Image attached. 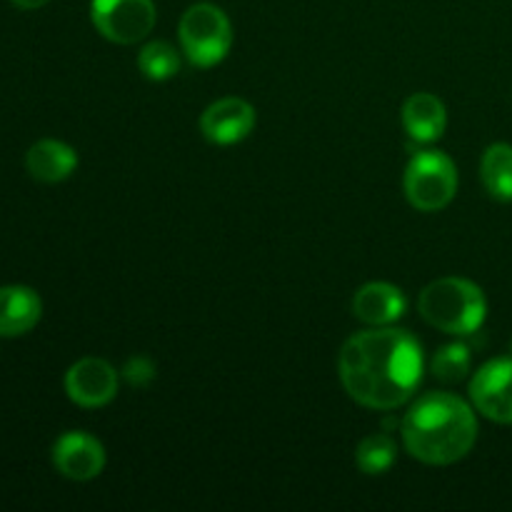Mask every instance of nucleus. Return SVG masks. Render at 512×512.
<instances>
[{"mask_svg":"<svg viewBox=\"0 0 512 512\" xmlns=\"http://www.w3.org/2000/svg\"><path fill=\"white\" fill-rule=\"evenodd\" d=\"M423 373V345L393 325L350 335L338 358L345 393L363 408L383 413L403 408L423 383Z\"/></svg>","mask_w":512,"mask_h":512,"instance_id":"f257e3e1","label":"nucleus"},{"mask_svg":"<svg viewBox=\"0 0 512 512\" xmlns=\"http://www.w3.org/2000/svg\"><path fill=\"white\" fill-rule=\"evenodd\" d=\"M410 458L425 465L460 463L478 443V418L473 405L453 393H428L415 400L400 423Z\"/></svg>","mask_w":512,"mask_h":512,"instance_id":"f03ea898","label":"nucleus"},{"mask_svg":"<svg viewBox=\"0 0 512 512\" xmlns=\"http://www.w3.org/2000/svg\"><path fill=\"white\" fill-rule=\"evenodd\" d=\"M418 310L430 328L455 338H468L483 328L488 318V298L473 280L448 275L425 285Z\"/></svg>","mask_w":512,"mask_h":512,"instance_id":"7ed1b4c3","label":"nucleus"},{"mask_svg":"<svg viewBox=\"0 0 512 512\" xmlns=\"http://www.w3.org/2000/svg\"><path fill=\"white\" fill-rule=\"evenodd\" d=\"M180 48L195 68H215L233 48V25L223 8L195 3L183 13L178 25Z\"/></svg>","mask_w":512,"mask_h":512,"instance_id":"20e7f679","label":"nucleus"},{"mask_svg":"<svg viewBox=\"0 0 512 512\" xmlns=\"http://www.w3.org/2000/svg\"><path fill=\"white\" fill-rule=\"evenodd\" d=\"M458 168L443 150H418L403 175L405 198L420 213L448 208L458 193Z\"/></svg>","mask_w":512,"mask_h":512,"instance_id":"39448f33","label":"nucleus"},{"mask_svg":"<svg viewBox=\"0 0 512 512\" xmlns=\"http://www.w3.org/2000/svg\"><path fill=\"white\" fill-rule=\"evenodd\" d=\"M90 20L110 43L133 45L153 33L158 10L153 0H93Z\"/></svg>","mask_w":512,"mask_h":512,"instance_id":"423d86ee","label":"nucleus"},{"mask_svg":"<svg viewBox=\"0 0 512 512\" xmlns=\"http://www.w3.org/2000/svg\"><path fill=\"white\" fill-rule=\"evenodd\" d=\"M470 403L483 418L512 425V355L480 365L470 380Z\"/></svg>","mask_w":512,"mask_h":512,"instance_id":"0eeeda50","label":"nucleus"},{"mask_svg":"<svg viewBox=\"0 0 512 512\" xmlns=\"http://www.w3.org/2000/svg\"><path fill=\"white\" fill-rule=\"evenodd\" d=\"M65 393L78 408H105L118 395V370L103 358H83L65 373Z\"/></svg>","mask_w":512,"mask_h":512,"instance_id":"6e6552de","label":"nucleus"},{"mask_svg":"<svg viewBox=\"0 0 512 512\" xmlns=\"http://www.w3.org/2000/svg\"><path fill=\"white\" fill-rule=\"evenodd\" d=\"M258 123V113L243 98H220L210 103L200 115V133L213 145H238L248 138Z\"/></svg>","mask_w":512,"mask_h":512,"instance_id":"1a4fd4ad","label":"nucleus"},{"mask_svg":"<svg viewBox=\"0 0 512 512\" xmlns=\"http://www.w3.org/2000/svg\"><path fill=\"white\" fill-rule=\"evenodd\" d=\"M53 465L63 478L88 483L105 470V448L93 435L83 430H70L55 440Z\"/></svg>","mask_w":512,"mask_h":512,"instance_id":"9d476101","label":"nucleus"},{"mask_svg":"<svg viewBox=\"0 0 512 512\" xmlns=\"http://www.w3.org/2000/svg\"><path fill=\"white\" fill-rule=\"evenodd\" d=\"M405 313H408L405 293L398 285L383 283V280L365 283L353 298V315L363 323L373 325V328L398 323Z\"/></svg>","mask_w":512,"mask_h":512,"instance_id":"9b49d317","label":"nucleus"},{"mask_svg":"<svg viewBox=\"0 0 512 512\" xmlns=\"http://www.w3.org/2000/svg\"><path fill=\"white\" fill-rule=\"evenodd\" d=\"M43 318V300L28 285L0 288V338H20Z\"/></svg>","mask_w":512,"mask_h":512,"instance_id":"f8f14e48","label":"nucleus"},{"mask_svg":"<svg viewBox=\"0 0 512 512\" xmlns=\"http://www.w3.org/2000/svg\"><path fill=\"white\" fill-rule=\"evenodd\" d=\"M403 128L415 143H435L443 138L448 128L445 103L433 93H413L403 105Z\"/></svg>","mask_w":512,"mask_h":512,"instance_id":"ddd939ff","label":"nucleus"},{"mask_svg":"<svg viewBox=\"0 0 512 512\" xmlns=\"http://www.w3.org/2000/svg\"><path fill=\"white\" fill-rule=\"evenodd\" d=\"M25 168L40 183H63L78 168V153L63 140L45 138L30 145L25 153Z\"/></svg>","mask_w":512,"mask_h":512,"instance_id":"4468645a","label":"nucleus"},{"mask_svg":"<svg viewBox=\"0 0 512 512\" xmlns=\"http://www.w3.org/2000/svg\"><path fill=\"white\" fill-rule=\"evenodd\" d=\"M480 178L490 198L512 203V145L493 143L485 148L480 160Z\"/></svg>","mask_w":512,"mask_h":512,"instance_id":"2eb2a0df","label":"nucleus"},{"mask_svg":"<svg viewBox=\"0 0 512 512\" xmlns=\"http://www.w3.org/2000/svg\"><path fill=\"white\" fill-rule=\"evenodd\" d=\"M395 458H398V443L388 433L368 435L360 440L358 450H355V465L360 468V473L370 475V478L388 473L395 465Z\"/></svg>","mask_w":512,"mask_h":512,"instance_id":"dca6fc26","label":"nucleus"},{"mask_svg":"<svg viewBox=\"0 0 512 512\" xmlns=\"http://www.w3.org/2000/svg\"><path fill=\"white\" fill-rule=\"evenodd\" d=\"M138 68L145 78L155 80V83L170 80L173 75H178V70H180L178 48H175V45H170L168 40H153V43H148L140 48Z\"/></svg>","mask_w":512,"mask_h":512,"instance_id":"f3484780","label":"nucleus"},{"mask_svg":"<svg viewBox=\"0 0 512 512\" xmlns=\"http://www.w3.org/2000/svg\"><path fill=\"white\" fill-rule=\"evenodd\" d=\"M470 365H473V355H470V348L465 343H448L435 353L433 363V375L443 383H460L465 375L470 373Z\"/></svg>","mask_w":512,"mask_h":512,"instance_id":"a211bd4d","label":"nucleus"},{"mask_svg":"<svg viewBox=\"0 0 512 512\" xmlns=\"http://www.w3.org/2000/svg\"><path fill=\"white\" fill-rule=\"evenodd\" d=\"M125 378L130 380V385H138V388H143V385H148L150 380L155 378V368L150 365V360L145 358H133L128 365H125Z\"/></svg>","mask_w":512,"mask_h":512,"instance_id":"6ab92c4d","label":"nucleus"},{"mask_svg":"<svg viewBox=\"0 0 512 512\" xmlns=\"http://www.w3.org/2000/svg\"><path fill=\"white\" fill-rule=\"evenodd\" d=\"M48 3L50 0H13V5H18L20 10H38Z\"/></svg>","mask_w":512,"mask_h":512,"instance_id":"aec40b11","label":"nucleus"},{"mask_svg":"<svg viewBox=\"0 0 512 512\" xmlns=\"http://www.w3.org/2000/svg\"><path fill=\"white\" fill-rule=\"evenodd\" d=\"M510 353H512V340H510Z\"/></svg>","mask_w":512,"mask_h":512,"instance_id":"412c9836","label":"nucleus"}]
</instances>
